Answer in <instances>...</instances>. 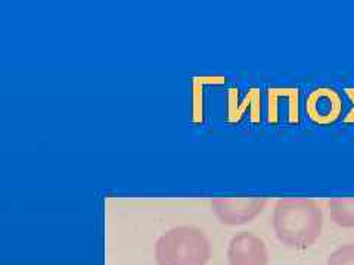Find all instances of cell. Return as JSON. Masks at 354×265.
I'll return each mask as SVG.
<instances>
[{
  "label": "cell",
  "instance_id": "obj_7",
  "mask_svg": "<svg viewBox=\"0 0 354 265\" xmlns=\"http://www.w3.org/2000/svg\"><path fill=\"white\" fill-rule=\"evenodd\" d=\"M326 265H354V243H347L330 253Z\"/></svg>",
  "mask_w": 354,
  "mask_h": 265
},
{
  "label": "cell",
  "instance_id": "obj_1",
  "mask_svg": "<svg viewBox=\"0 0 354 265\" xmlns=\"http://www.w3.org/2000/svg\"><path fill=\"white\" fill-rule=\"evenodd\" d=\"M273 228L285 246L304 251L313 246L322 235V208L307 197L279 199L273 209Z\"/></svg>",
  "mask_w": 354,
  "mask_h": 265
},
{
  "label": "cell",
  "instance_id": "obj_5",
  "mask_svg": "<svg viewBox=\"0 0 354 265\" xmlns=\"http://www.w3.org/2000/svg\"><path fill=\"white\" fill-rule=\"evenodd\" d=\"M306 112L315 124H334L342 112L341 96L334 90V88H316V90H313L307 97Z\"/></svg>",
  "mask_w": 354,
  "mask_h": 265
},
{
  "label": "cell",
  "instance_id": "obj_4",
  "mask_svg": "<svg viewBox=\"0 0 354 265\" xmlns=\"http://www.w3.org/2000/svg\"><path fill=\"white\" fill-rule=\"evenodd\" d=\"M229 265H269V252L263 239L242 231L229 242Z\"/></svg>",
  "mask_w": 354,
  "mask_h": 265
},
{
  "label": "cell",
  "instance_id": "obj_3",
  "mask_svg": "<svg viewBox=\"0 0 354 265\" xmlns=\"http://www.w3.org/2000/svg\"><path fill=\"white\" fill-rule=\"evenodd\" d=\"M268 197H214L209 205L225 226H243L256 219L268 206Z\"/></svg>",
  "mask_w": 354,
  "mask_h": 265
},
{
  "label": "cell",
  "instance_id": "obj_6",
  "mask_svg": "<svg viewBox=\"0 0 354 265\" xmlns=\"http://www.w3.org/2000/svg\"><path fill=\"white\" fill-rule=\"evenodd\" d=\"M330 218L339 227H354V197H335L328 202Z\"/></svg>",
  "mask_w": 354,
  "mask_h": 265
},
{
  "label": "cell",
  "instance_id": "obj_2",
  "mask_svg": "<svg viewBox=\"0 0 354 265\" xmlns=\"http://www.w3.org/2000/svg\"><path fill=\"white\" fill-rule=\"evenodd\" d=\"M208 259L209 242L196 227H174L155 243V261L158 265H207Z\"/></svg>",
  "mask_w": 354,
  "mask_h": 265
}]
</instances>
